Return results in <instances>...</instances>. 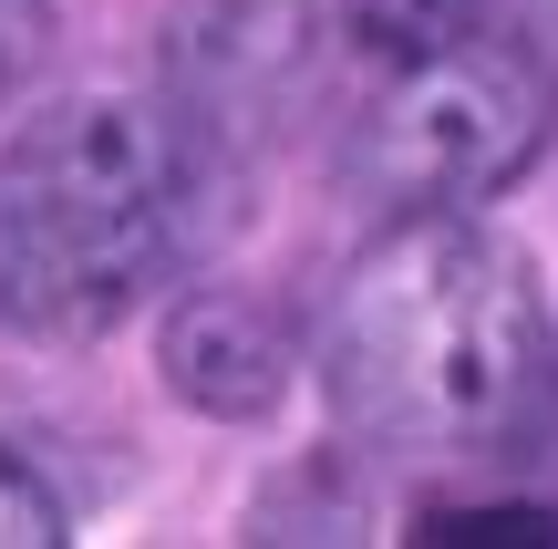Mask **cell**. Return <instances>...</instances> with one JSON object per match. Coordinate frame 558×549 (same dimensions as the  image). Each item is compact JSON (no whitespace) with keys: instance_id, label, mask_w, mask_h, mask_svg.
I'll use <instances>...</instances> for the list:
<instances>
[{"instance_id":"obj_1","label":"cell","mask_w":558,"mask_h":549,"mask_svg":"<svg viewBox=\"0 0 558 549\" xmlns=\"http://www.w3.org/2000/svg\"><path fill=\"white\" fill-rule=\"evenodd\" d=\"M331 426L403 467L507 456L558 394V290L548 260L486 207L383 218L320 311Z\"/></svg>"},{"instance_id":"obj_2","label":"cell","mask_w":558,"mask_h":549,"mask_svg":"<svg viewBox=\"0 0 558 549\" xmlns=\"http://www.w3.org/2000/svg\"><path fill=\"white\" fill-rule=\"evenodd\" d=\"M228 156L177 94H52L0 135V332L104 343L218 218Z\"/></svg>"},{"instance_id":"obj_3","label":"cell","mask_w":558,"mask_h":549,"mask_svg":"<svg viewBox=\"0 0 558 549\" xmlns=\"http://www.w3.org/2000/svg\"><path fill=\"white\" fill-rule=\"evenodd\" d=\"M558 145V73L518 32H465L403 52L341 135V187L373 218L486 207Z\"/></svg>"},{"instance_id":"obj_4","label":"cell","mask_w":558,"mask_h":549,"mask_svg":"<svg viewBox=\"0 0 558 549\" xmlns=\"http://www.w3.org/2000/svg\"><path fill=\"white\" fill-rule=\"evenodd\" d=\"M300 73H311L300 0H207L177 21V104L218 156H239L259 135L279 94H300Z\"/></svg>"},{"instance_id":"obj_5","label":"cell","mask_w":558,"mask_h":549,"mask_svg":"<svg viewBox=\"0 0 558 549\" xmlns=\"http://www.w3.org/2000/svg\"><path fill=\"white\" fill-rule=\"evenodd\" d=\"M156 373H166L177 405L218 415V426H259V415H279V394H290V373H300V332L259 290L197 281L156 332Z\"/></svg>"},{"instance_id":"obj_6","label":"cell","mask_w":558,"mask_h":549,"mask_svg":"<svg viewBox=\"0 0 558 549\" xmlns=\"http://www.w3.org/2000/svg\"><path fill=\"white\" fill-rule=\"evenodd\" d=\"M424 549H558V509L548 498H435V509H414Z\"/></svg>"},{"instance_id":"obj_7","label":"cell","mask_w":558,"mask_h":549,"mask_svg":"<svg viewBox=\"0 0 558 549\" xmlns=\"http://www.w3.org/2000/svg\"><path fill=\"white\" fill-rule=\"evenodd\" d=\"M341 21H352V41H373L383 62H403V52H435V41L486 32V0H341Z\"/></svg>"},{"instance_id":"obj_8","label":"cell","mask_w":558,"mask_h":549,"mask_svg":"<svg viewBox=\"0 0 558 549\" xmlns=\"http://www.w3.org/2000/svg\"><path fill=\"white\" fill-rule=\"evenodd\" d=\"M73 539V509L52 498V477L0 435V549H62Z\"/></svg>"},{"instance_id":"obj_9","label":"cell","mask_w":558,"mask_h":549,"mask_svg":"<svg viewBox=\"0 0 558 549\" xmlns=\"http://www.w3.org/2000/svg\"><path fill=\"white\" fill-rule=\"evenodd\" d=\"M52 41H62V11H52V0H0V115L41 83Z\"/></svg>"},{"instance_id":"obj_10","label":"cell","mask_w":558,"mask_h":549,"mask_svg":"<svg viewBox=\"0 0 558 549\" xmlns=\"http://www.w3.org/2000/svg\"><path fill=\"white\" fill-rule=\"evenodd\" d=\"M497 32H518L527 52H538L548 73H558V0H507V21H497Z\"/></svg>"}]
</instances>
